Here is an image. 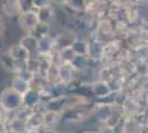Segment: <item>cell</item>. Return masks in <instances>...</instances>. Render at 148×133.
I'll list each match as a JSON object with an SVG mask.
<instances>
[{
  "label": "cell",
  "instance_id": "1",
  "mask_svg": "<svg viewBox=\"0 0 148 133\" xmlns=\"http://www.w3.org/2000/svg\"><path fill=\"white\" fill-rule=\"evenodd\" d=\"M19 92L12 89H7L0 95V104L6 110H13L18 107Z\"/></svg>",
  "mask_w": 148,
  "mask_h": 133
},
{
  "label": "cell",
  "instance_id": "2",
  "mask_svg": "<svg viewBox=\"0 0 148 133\" xmlns=\"http://www.w3.org/2000/svg\"><path fill=\"white\" fill-rule=\"evenodd\" d=\"M19 21H20L21 27L25 28V30H28V31L34 30L37 25L39 23V20H38L36 11H29V12L20 13Z\"/></svg>",
  "mask_w": 148,
  "mask_h": 133
},
{
  "label": "cell",
  "instance_id": "3",
  "mask_svg": "<svg viewBox=\"0 0 148 133\" xmlns=\"http://www.w3.org/2000/svg\"><path fill=\"white\" fill-rule=\"evenodd\" d=\"M36 13H37V17L39 22H42V23H49V21L52 18H53V13H54V10L51 5L49 6L42 7V8H39L36 10Z\"/></svg>",
  "mask_w": 148,
  "mask_h": 133
},
{
  "label": "cell",
  "instance_id": "4",
  "mask_svg": "<svg viewBox=\"0 0 148 133\" xmlns=\"http://www.w3.org/2000/svg\"><path fill=\"white\" fill-rule=\"evenodd\" d=\"M2 11L6 13L7 16H10V17L20 14L18 5H17V0H7L6 2H3Z\"/></svg>",
  "mask_w": 148,
  "mask_h": 133
},
{
  "label": "cell",
  "instance_id": "5",
  "mask_svg": "<svg viewBox=\"0 0 148 133\" xmlns=\"http://www.w3.org/2000/svg\"><path fill=\"white\" fill-rule=\"evenodd\" d=\"M17 5H18L20 13L36 10L34 7H33V0H17Z\"/></svg>",
  "mask_w": 148,
  "mask_h": 133
},
{
  "label": "cell",
  "instance_id": "6",
  "mask_svg": "<svg viewBox=\"0 0 148 133\" xmlns=\"http://www.w3.org/2000/svg\"><path fill=\"white\" fill-rule=\"evenodd\" d=\"M86 2L87 0H66V5L76 11L86 9Z\"/></svg>",
  "mask_w": 148,
  "mask_h": 133
},
{
  "label": "cell",
  "instance_id": "7",
  "mask_svg": "<svg viewBox=\"0 0 148 133\" xmlns=\"http://www.w3.org/2000/svg\"><path fill=\"white\" fill-rule=\"evenodd\" d=\"M51 2H52V0H33V7L37 10L39 8L49 6V5H51Z\"/></svg>",
  "mask_w": 148,
  "mask_h": 133
},
{
  "label": "cell",
  "instance_id": "8",
  "mask_svg": "<svg viewBox=\"0 0 148 133\" xmlns=\"http://www.w3.org/2000/svg\"><path fill=\"white\" fill-rule=\"evenodd\" d=\"M127 2H130V5H136V3H138L140 0H126Z\"/></svg>",
  "mask_w": 148,
  "mask_h": 133
},
{
  "label": "cell",
  "instance_id": "9",
  "mask_svg": "<svg viewBox=\"0 0 148 133\" xmlns=\"http://www.w3.org/2000/svg\"><path fill=\"white\" fill-rule=\"evenodd\" d=\"M56 3H66V0H52Z\"/></svg>",
  "mask_w": 148,
  "mask_h": 133
},
{
  "label": "cell",
  "instance_id": "10",
  "mask_svg": "<svg viewBox=\"0 0 148 133\" xmlns=\"http://www.w3.org/2000/svg\"><path fill=\"white\" fill-rule=\"evenodd\" d=\"M1 31H2V19L0 18V33H1Z\"/></svg>",
  "mask_w": 148,
  "mask_h": 133
}]
</instances>
